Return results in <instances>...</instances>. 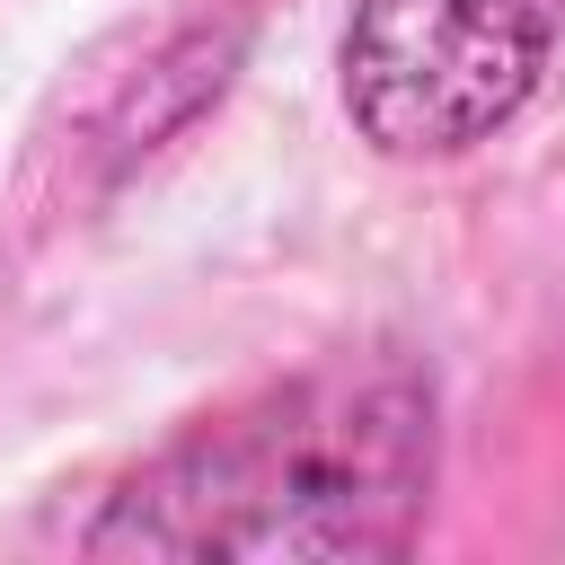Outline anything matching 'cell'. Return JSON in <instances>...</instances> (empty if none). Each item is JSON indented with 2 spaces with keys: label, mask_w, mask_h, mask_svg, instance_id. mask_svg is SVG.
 I'll use <instances>...</instances> for the list:
<instances>
[{
  "label": "cell",
  "mask_w": 565,
  "mask_h": 565,
  "mask_svg": "<svg viewBox=\"0 0 565 565\" xmlns=\"http://www.w3.org/2000/svg\"><path fill=\"white\" fill-rule=\"evenodd\" d=\"M441 477V388L406 344L327 353L150 450L88 556H406Z\"/></svg>",
  "instance_id": "1"
},
{
  "label": "cell",
  "mask_w": 565,
  "mask_h": 565,
  "mask_svg": "<svg viewBox=\"0 0 565 565\" xmlns=\"http://www.w3.org/2000/svg\"><path fill=\"white\" fill-rule=\"evenodd\" d=\"M565 0H353L335 44L344 124L406 168L468 159L547 79Z\"/></svg>",
  "instance_id": "2"
}]
</instances>
